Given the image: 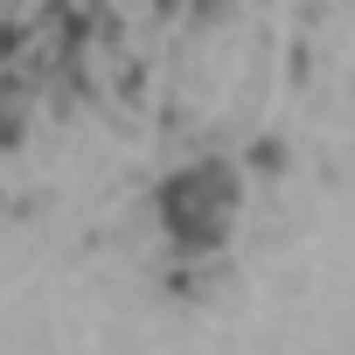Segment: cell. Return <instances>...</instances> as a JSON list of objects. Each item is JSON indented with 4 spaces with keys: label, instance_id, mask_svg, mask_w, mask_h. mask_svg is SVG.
<instances>
[{
    "label": "cell",
    "instance_id": "6da1fadb",
    "mask_svg": "<svg viewBox=\"0 0 355 355\" xmlns=\"http://www.w3.org/2000/svg\"><path fill=\"white\" fill-rule=\"evenodd\" d=\"M230 209H237V174L223 160H196L160 182V230L182 251H216L230 230Z\"/></svg>",
    "mask_w": 355,
    "mask_h": 355
}]
</instances>
